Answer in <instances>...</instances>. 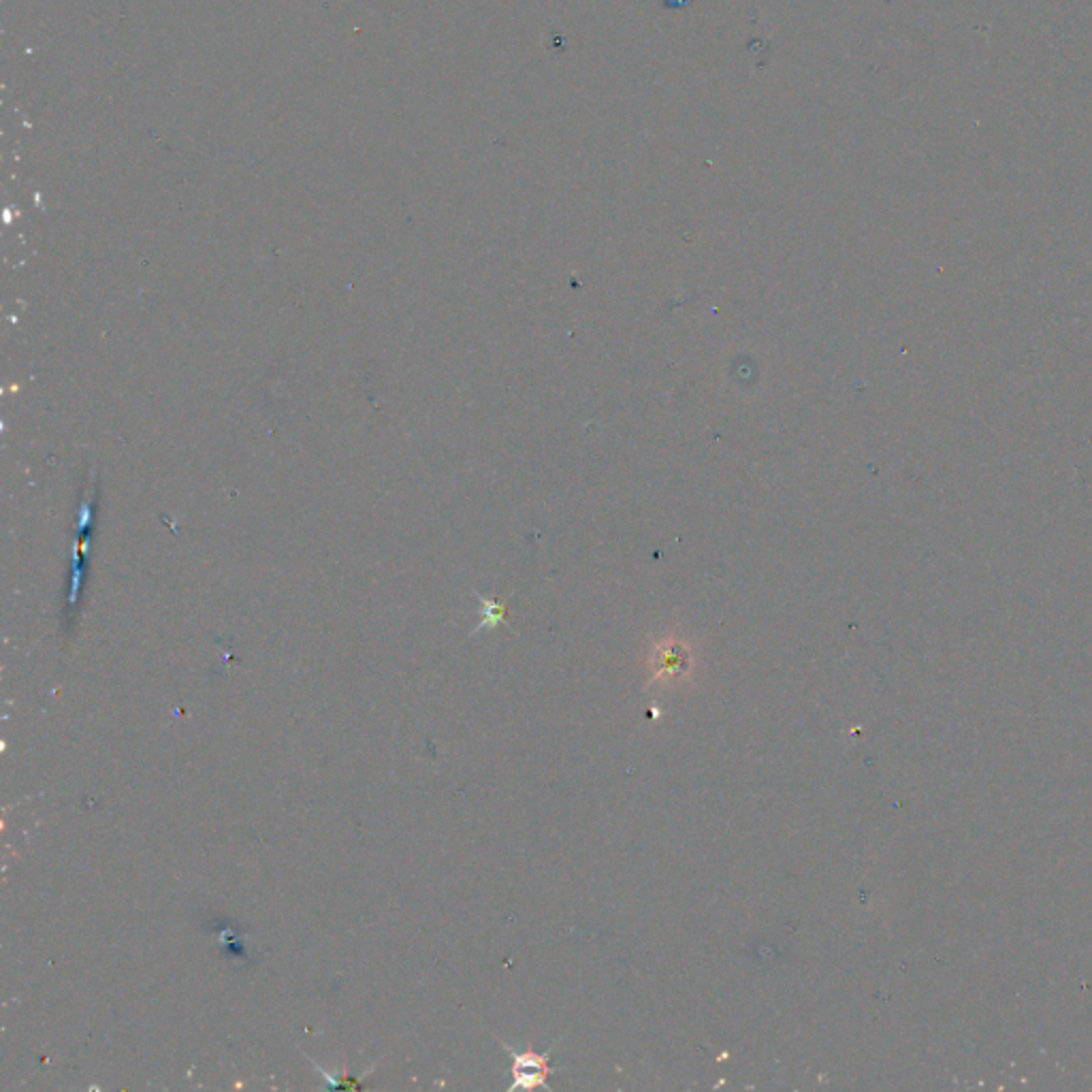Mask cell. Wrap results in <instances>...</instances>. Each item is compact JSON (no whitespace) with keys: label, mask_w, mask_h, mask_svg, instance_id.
I'll list each match as a JSON object with an SVG mask.
<instances>
[{"label":"cell","mask_w":1092,"mask_h":1092,"mask_svg":"<svg viewBox=\"0 0 1092 1092\" xmlns=\"http://www.w3.org/2000/svg\"><path fill=\"white\" fill-rule=\"evenodd\" d=\"M502 1045L513 1056V1078H515V1082H513L511 1091H517V1089H525V1091H529V1089H547V1091H551V1087H549L547 1080L551 1076V1054H553L555 1045H551L542 1054H536L531 1050L517 1052L511 1045H506L504 1041H502Z\"/></svg>","instance_id":"cell-1"}]
</instances>
